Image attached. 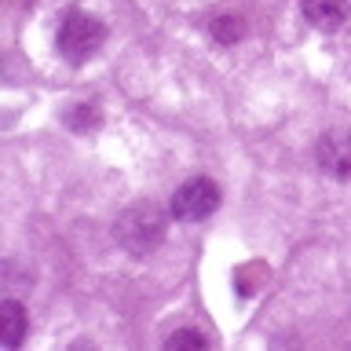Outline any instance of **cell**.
Listing matches in <instances>:
<instances>
[{"label":"cell","instance_id":"1","mask_svg":"<svg viewBox=\"0 0 351 351\" xmlns=\"http://www.w3.org/2000/svg\"><path fill=\"white\" fill-rule=\"evenodd\" d=\"M169 216L161 205H154L150 197L143 202H132L125 213L114 219V238L117 245L132 252V256H147L165 241V230H169Z\"/></svg>","mask_w":351,"mask_h":351},{"label":"cell","instance_id":"2","mask_svg":"<svg viewBox=\"0 0 351 351\" xmlns=\"http://www.w3.org/2000/svg\"><path fill=\"white\" fill-rule=\"evenodd\" d=\"M103 40H106L103 19L88 15V11H70L59 26V51L66 55L70 66L88 62L99 48H103Z\"/></svg>","mask_w":351,"mask_h":351},{"label":"cell","instance_id":"3","mask_svg":"<svg viewBox=\"0 0 351 351\" xmlns=\"http://www.w3.org/2000/svg\"><path fill=\"white\" fill-rule=\"evenodd\" d=\"M219 208V186L208 180V176H194V180H186L180 191L172 194V205L169 213L172 219H180V223H202L205 216H213Z\"/></svg>","mask_w":351,"mask_h":351},{"label":"cell","instance_id":"4","mask_svg":"<svg viewBox=\"0 0 351 351\" xmlns=\"http://www.w3.org/2000/svg\"><path fill=\"white\" fill-rule=\"evenodd\" d=\"M315 161L326 176L348 183L351 180V128H333V132H326V136H318Z\"/></svg>","mask_w":351,"mask_h":351},{"label":"cell","instance_id":"5","mask_svg":"<svg viewBox=\"0 0 351 351\" xmlns=\"http://www.w3.org/2000/svg\"><path fill=\"white\" fill-rule=\"evenodd\" d=\"M300 11L318 29H340L351 15V4L348 0H300Z\"/></svg>","mask_w":351,"mask_h":351},{"label":"cell","instance_id":"6","mask_svg":"<svg viewBox=\"0 0 351 351\" xmlns=\"http://www.w3.org/2000/svg\"><path fill=\"white\" fill-rule=\"evenodd\" d=\"M29 329V315L19 300H0V348H19Z\"/></svg>","mask_w":351,"mask_h":351},{"label":"cell","instance_id":"7","mask_svg":"<svg viewBox=\"0 0 351 351\" xmlns=\"http://www.w3.org/2000/svg\"><path fill=\"white\" fill-rule=\"evenodd\" d=\"M208 33H213L219 44H238L241 37H245V22H241L238 15H219V19H213Z\"/></svg>","mask_w":351,"mask_h":351},{"label":"cell","instance_id":"8","mask_svg":"<svg viewBox=\"0 0 351 351\" xmlns=\"http://www.w3.org/2000/svg\"><path fill=\"white\" fill-rule=\"evenodd\" d=\"M99 121H103V114H99L95 103H77V106H70V114H66V125L73 132H92V128H99Z\"/></svg>","mask_w":351,"mask_h":351},{"label":"cell","instance_id":"9","mask_svg":"<svg viewBox=\"0 0 351 351\" xmlns=\"http://www.w3.org/2000/svg\"><path fill=\"white\" fill-rule=\"evenodd\" d=\"M165 348L169 351H205L208 340H205V333H197V329H176V333L165 340Z\"/></svg>","mask_w":351,"mask_h":351}]
</instances>
